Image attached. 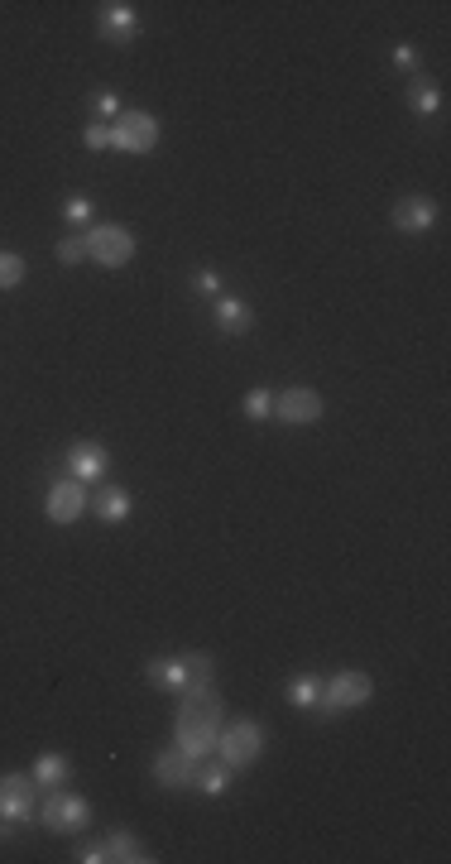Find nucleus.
<instances>
[{"mask_svg": "<svg viewBox=\"0 0 451 864\" xmlns=\"http://www.w3.org/2000/svg\"><path fill=\"white\" fill-rule=\"evenodd\" d=\"M106 855H111V860H120V864H149V860H154L135 831H111V836H106Z\"/></svg>", "mask_w": 451, "mask_h": 864, "instance_id": "nucleus-18", "label": "nucleus"}, {"mask_svg": "<svg viewBox=\"0 0 451 864\" xmlns=\"http://www.w3.org/2000/svg\"><path fill=\"white\" fill-rule=\"evenodd\" d=\"M5 826H10V821H5V816H0V836H5Z\"/></svg>", "mask_w": 451, "mask_h": 864, "instance_id": "nucleus-32", "label": "nucleus"}, {"mask_svg": "<svg viewBox=\"0 0 451 864\" xmlns=\"http://www.w3.org/2000/svg\"><path fill=\"white\" fill-rule=\"evenodd\" d=\"M63 216H68L72 226H82V221H92V197H82V192H72L68 202H63Z\"/></svg>", "mask_w": 451, "mask_h": 864, "instance_id": "nucleus-26", "label": "nucleus"}, {"mask_svg": "<svg viewBox=\"0 0 451 864\" xmlns=\"http://www.w3.org/2000/svg\"><path fill=\"white\" fill-rule=\"evenodd\" d=\"M125 106H120V96L116 92H101L96 96V120H116Z\"/></svg>", "mask_w": 451, "mask_h": 864, "instance_id": "nucleus-30", "label": "nucleus"}, {"mask_svg": "<svg viewBox=\"0 0 451 864\" xmlns=\"http://www.w3.org/2000/svg\"><path fill=\"white\" fill-rule=\"evenodd\" d=\"M288 706H298V711H317V706H322V677H312V672L293 677V682H288Z\"/></svg>", "mask_w": 451, "mask_h": 864, "instance_id": "nucleus-22", "label": "nucleus"}, {"mask_svg": "<svg viewBox=\"0 0 451 864\" xmlns=\"http://www.w3.org/2000/svg\"><path fill=\"white\" fill-rule=\"evenodd\" d=\"M231 783H236V768L226 764H197V773H192V788L207 792V797H221Z\"/></svg>", "mask_w": 451, "mask_h": 864, "instance_id": "nucleus-20", "label": "nucleus"}, {"mask_svg": "<svg viewBox=\"0 0 451 864\" xmlns=\"http://www.w3.org/2000/svg\"><path fill=\"white\" fill-rule=\"evenodd\" d=\"M96 29H101V39H111V44H130V39L140 34V10H135L130 0H106Z\"/></svg>", "mask_w": 451, "mask_h": 864, "instance_id": "nucleus-11", "label": "nucleus"}, {"mask_svg": "<svg viewBox=\"0 0 451 864\" xmlns=\"http://www.w3.org/2000/svg\"><path fill=\"white\" fill-rule=\"evenodd\" d=\"M111 855H106V840H87L82 850H77V864H106Z\"/></svg>", "mask_w": 451, "mask_h": 864, "instance_id": "nucleus-29", "label": "nucleus"}, {"mask_svg": "<svg viewBox=\"0 0 451 864\" xmlns=\"http://www.w3.org/2000/svg\"><path fill=\"white\" fill-rule=\"evenodd\" d=\"M188 663V692H216V663L212 653H183ZM183 692V696H188Z\"/></svg>", "mask_w": 451, "mask_h": 864, "instance_id": "nucleus-21", "label": "nucleus"}, {"mask_svg": "<svg viewBox=\"0 0 451 864\" xmlns=\"http://www.w3.org/2000/svg\"><path fill=\"white\" fill-rule=\"evenodd\" d=\"M82 144H87V149H111V120H92V125L82 130Z\"/></svg>", "mask_w": 451, "mask_h": 864, "instance_id": "nucleus-27", "label": "nucleus"}, {"mask_svg": "<svg viewBox=\"0 0 451 864\" xmlns=\"http://www.w3.org/2000/svg\"><path fill=\"white\" fill-rule=\"evenodd\" d=\"M432 226H437V202L432 197H404V202H394V231L423 236Z\"/></svg>", "mask_w": 451, "mask_h": 864, "instance_id": "nucleus-13", "label": "nucleus"}, {"mask_svg": "<svg viewBox=\"0 0 451 864\" xmlns=\"http://www.w3.org/2000/svg\"><path fill=\"white\" fill-rule=\"evenodd\" d=\"M216 332L226 336H245L250 327H255V312H250V303H240V298H231V293H221L216 298Z\"/></svg>", "mask_w": 451, "mask_h": 864, "instance_id": "nucleus-15", "label": "nucleus"}, {"mask_svg": "<svg viewBox=\"0 0 451 864\" xmlns=\"http://www.w3.org/2000/svg\"><path fill=\"white\" fill-rule=\"evenodd\" d=\"M159 135H164V125L149 111H120L111 120V149H120V154H149Z\"/></svg>", "mask_w": 451, "mask_h": 864, "instance_id": "nucleus-6", "label": "nucleus"}, {"mask_svg": "<svg viewBox=\"0 0 451 864\" xmlns=\"http://www.w3.org/2000/svg\"><path fill=\"white\" fill-rule=\"evenodd\" d=\"M216 735H221V696L216 692H188L183 696V706H178V725H173L178 749L192 754V759H212Z\"/></svg>", "mask_w": 451, "mask_h": 864, "instance_id": "nucleus-1", "label": "nucleus"}, {"mask_svg": "<svg viewBox=\"0 0 451 864\" xmlns=\"http://www.w3.org/2000/svg\"><path fill=\"white\" fill-rule=\"evenodd\" d=\"M197 764H202V759L183 754L178 744H173V749H159V754H154V783H159V788H168V792H183V788H192V773H197Z\"/></svg>", "mask_w": 451, "mask_h": 864, "instance_id": "nucleus-10", "label": "nucleus"}, {"mask_svg": "<svg viewBox=\"0 0 451 864\" xmlns=\"http://www.w3.org/2000/svg\"><path fill=\"white\" fill-rule=\"evenodd\" d=\"M394 63H399V68H413V63H418L413 44H399V48H394Z\"/></svg>", "mask_w": 451, "mask_h": 864, "instance_id": "nucleus-31", "label": "nucleus"}, {"mask_svg": "<svg viewBox=\"0 0 451 864\" xmlns=\"http://www.w3.org/2000/svg\"><path fill=\"white\" fill-rule=\"evenodd\" d=\"M29 773H34V783H39V788H63V783L72 778V759H68V754H39Z\"/></svg>", "mask_w": 451, "mask_h": 864, "instance_id": "nucleus-17", "label": "nucleus"}, {"mask_svg": "<svg viewBox=\"0 0 451 864\" xmlns=\"http://www.w3.org/2000/svg\"><path fill=\"white\" fill-rule=\"evenodd\" d=\"M408 111L413 116H442V87L428 77H413L408 82Z\"/></svg>", "mask_w": 451, "mask_h": 864, "instance_id": "nucleus-19", "label": "nucleus"}, {"mask_svg": "<svg viewBox=\"0 0 451 864\" xmlns=\"http://www.w3.org/2000/svg\"><path fill=\"white\" fill-rule=\"evenodd\" d=\"M87 821H92V802L77 797V792L53 788V797L39 807V826L53 831V836H77V831H87Z\"/></svg>", "mask_w": 451, "mask_h": 864, "instance_id": "nucleus-4", "label": "nucleus"}, {"mask_svg": "<svg viewBox=\"0 0 451 864\" xmlns=\"http://www.w3.org/2000/svg\"><path fill=\"white\" fill-rule=\"evenodd\" d=\"M130 509H135L130 490H120V485H101V490H96V519H101V524H125Z\"/></svg>", "mask_w": 451, "mask_h": 864, "instance_id": "nucleus-16", "label": "nucleus"}, {"mask_svg": "<svg viewBox=\"0 0 451 864\" xmlns=\"http://www.w3.org/2000/svg\"><path fill=\"white\" fill-rule=\"evenodd\" d=\"M82 240H87V260H96L101 269H120V264L135 260V236H130V226L101 221V226H92Z\"/></svg>", "mask_w": 451, "mask_h": 864, "instance_id": "nucleus-5", "label": "nucleus"}, {"mask_svg": "<svg viewBox=\"0 0 451 864\" xmlns=\"http://www.w3.org/2000/svg\"><path fill=\"white\" fill-rule=\"evenodd\" d=\"M53 255H58V264H63V269H77V264L87 260V240H82V236H63L58 245H53Z\"/></svg>", "mask_w": 451, "mask_h": 864, "instance_id": "nucleus-25", "label": "nucleus"}, {"mask_svg": "<svg viewBox=\"0 0 451 864\" xmlns=\"http://www.w3.org/2000/svg\"><path fill=\"white\" fill-rule=\"evenodd\" d=\"M322 413H327V404L308 384H293L284 394H274V418L288 423V428H312V423H322Z\"/></svg>", "mask_w": 451, "mask_h": 864, "instance_id": "nucleus-8", "label": "nucleus"}, {"mask_svg": "<svg viewBox=\"0 0 451 864\" xmlns=\"http://www.w3.org/2000/svg\"><path fill=\"white\" fill-rule=\"evenodd\" d=\"M106 471H111V452H106L101 442H72L68 447V476L72 480L87 485V480H101Z\"/></svg>", "mask_w": 451, "mask_h": 864, "instance_id": "nucleus-12", "label": "nucleus"}, {"mask_svg": "<svg viewBox=\"0 0 451 864\" xmlns=\"http://www.w3.org/2000/svg\"><path fill=\"white\" fill-rule=\"evenodd\" d=\"M0 816L15 821V826L39 816V783H34V773H0Z\"/></svg>", "mask_w": 451, "mask_h": 864, "instance_id": "nucleus-7", "label": "nucleus"}, {"mask_svg": "<svg viewBox=\"0 0 451 864\" xmlns=\"http://www.w3.org/2000/svg\"><path fill=\"white\" fill-rule=\"evenodd\" d=\"M245 418H250V423H269V418H274V394H269V389H250V394H245Z\"/></svg>", "mask_w": 451, "mask_h": 864, "instance_id": "nucleus-24", "label": "nucleus"}, {"mask_svg": "<svg viewBox=\"0 0 451 864\" xmlns=\"http://www.w3.org/2000/svg\"><path fill=\"white\" fill-rule=\"evenodd\" d=\"M144 677H149L159 692H173V696L188 692V663H183V658H149V663H144Z\"/></svg>", "mask_w": 451, "mask_h": 864, "instance_id": "nucleus-14", "label": "nucleus"}, {"mask_svg": "<svg viewBox=\"0 0 451 864\" xmlns=\"http://www.w3.org/2000/svg\"><path fill=\"white\" fill-rule=\"evenodd\" d=\"M87 509H92V500H87V485H82V480L63 476V480H53V485H48L44 514L53 519V524H77Z\"/></svg>", "mask_w": 451, "mask_h": 864, "instance_id": "nucleus-9", "label": "nucleus"}, {"mask_svg": "<svg viewBox=\"0 0 451 864\" xmlns=\"http://www.w3.org/2000/svg\"><path fill=\"white\" fill-rule=\"evenodd\" d=\"M24 284V260L15 250H0V293H15Z\"/></svg>", "mask_w": 451, "mask_h": 864, "instance_id": "nucleus-23", "label": "nucleus"}, {"mask_svg": "<svg viewBox=\"0 0 451 864\" xmlns=\"http://www.w3.org/2000/svg\"><path fill=\"white\" fill-rule=\"evenodd\" d=\"M192 288H197V293H216V298H221V274H216V269H197V274H192Z\"/></svg>", "mask_w": 451, "mask_h": 864, "instance_id": "nucleus-28", "label": "nucleus"}, {"mask_svg": "<svg viewBox=\"0 0 451 864\" xmlns=\"http://www.w3.org/2000/svg\"><path fill=\"white\" fill-rule=\"evenodd\" d=\"M216 754H221V764L226 768H250L264 754V725L260 720H250V716L221 725V735H216Z\"/></svg>", "mask_w": 451, "mask_h": 864, "instance_id": "nucleus-2", "label": "nucleus"}, {"mask_svg": "<svg viewBox=\"0 0 451 864\" xmlns=\"http://www.w3.org/2000/svg\"><path fill=\"white\" fill-rule=\"evenodd\" d=\"M375 696V677L370 672H332L327 682H322V706H317V716H336V711H360L365 701Z\"/></svg>", "mask_w": 451, "mask_h": 864, "instance_id": "nucleus-3", "label": "nucleus"}]
</instances>
